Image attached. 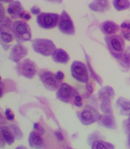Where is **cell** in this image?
<instances>
[{"label": "cell", "mask_w": 130, "mask_h": 149, "mask_svg": "<svg viewBox=\"0 0 130 149\" xmlns=\"http://www.w3.org/2000/svg\"><path fill=\"white\" fill-rule=\"evenodd\" d=\"M105 41L111 55L116 59H120L125 48V42L118 35L105 37Z\"/></svg>", "instance_id": "obj_1"}, {"label": "cell", "mask_w": 130, "mask_h": 149, "mask_svg": "<svg viewBox=\"0 0 130 149\" xmlns=\"http://www.w3.org/2000/svg\"><path fill=\"white\" fill-rule=\"evenodd\" d=\"M14 37L18 43L29 41L32 39V31L30 26L26 22L18 20L12 25Z\"/></svg>", "instance_id": "obj_2"}, {"label": "cell", "mask_w": 130, "mask_h": 149, "mask_svg": "<svg viewBox=\"0 0 130 149\" xmlns=\"http://www.w3.org/2000/svg\"><path fill=\"white\" fill-rule=\"evenodd\" d=\"M1 44L4 49L7 50L12 45L14 37L11 20L5 17L1 21Z\"/></svg>", "instance_id": "obj_3"}, {"label": "cell", "mask_w": 130, "mask_h": 149, "mask_svg": "<svg viewBox=\"0 0 130 149\" xmlns=\"http://www.w3.org/2000/svg\"><path fill=\"white\" fill-rule=\"evenodd\" d=\"M77 117L82 125L88 126L100 120L101 115L95 108L89 105H84L77 112Z\"/></svg>", "instance_id": "obj_4"}, {"label": "cell", "mask_w": 130, "mask_h": 149, "mask_svg": "<svg viewBox=\"0 0 130 149\" xmlns=\"http://www.w3.org/2000/svg\"><path fill=\"white\" fill-rule=\"evenodd\" d=\"M32 48L35 52L45 56L52 55L56 49L52 41L46 38H35L32 42Z\"/></svg>", "instance_id": "obj_5"}, {"label": "cell", "mask_w": 130, "mask_h": 149, "mask_svg": "<svg viewBox=\"0 0 130 149\" xmlns=\"http://www.w3.org/2000/svg\"><path fill=\"white\" fill-rule=\"evenodd\" d=\"M38 76L45 87L48 90H57L62 84V81L57 79L56 74L47 69H41Z\"/></svg>", "instance_id": "obj_6"}, {"label": "cell", "mask_w": 130, "mask_h": 149, "mask_svg": "<svg viewBox=\"0 0 130 149\" xmlns=\"http://www.w3.org/2000/svg\"><path fill=\"white\" fill-rule=\"evenodd\" d=\"M16 69L19 75L27 79H32L36 75L38 67L33 61L26 59L17 64Z\"/></svg>", "instance_id": "obj_7"}, {"label": "cell", "mask_w": 130, "mask_h": 149, "mask_svg": "<svg viewBox=\"0 0 130 149\" xmlns=\"http://www.w3.org/2000/svg\"><path fill=\"white\" fill-rule=\"evenodd\" d=\"M59 17V15L57 13L43 12L37 16L36 22L41 28L52 29L58 24Z\"/></svg>", "instance_id": "obj_8"}, {"label": "cell", "mask_w": 130, "mask_h": 149, "mask_svg": "<svg viewBox=\"0 0 130 149\" xmlns=\"http://www.w3.org/2000/svg\"><path fill=\"white\" fill-rule=\"evenodd\" d=\"M71 73L74 79L82 83H87L89 76L87 66L84 63L79 61L72 62L71 67Z\"/></svg>", "instance_id": "obj_9"}, {"label": "cell", "mask_w": 130, "mask_h": 149, "mask_svg": "<svg viewBox=\"0 0 130 149\" xmlns=\"http://www.w3.org/2000/svg\"><path fill=\"white\" fill-rule=\"evenodd\" d=\"M58 29L62 33L67 35H74L75 29L72 18L65 10L62 11L58 23Z\"/></svg>", "instance_id": "obj_10"}, {"label": "cell", "mask_w": 130, "mask_h": 149, "mask_svg": "<svg viewBox=\"0 0 130 149\" xmlns=\"http://www.w3.org/2000/svg\"><path fill=\"white\" fill-rule=\"evenodd\" d=\"M78 93L74 88L68 84L63 83L61 85L57 93V99L62 102L69 103L72 99L77 95Z\"/></svg>", "instance_id": "obj_11"}, {"label": "cell", "mask_w": 130, "mask_h": 149, "mask_svg": "<svg viewBox=\"0 0 130 149\" xmlns=\"http://www.w3.org/2000/svg\"><path fill=\"white\" fill-rule=\"evenodd\" d=\"M28 49L21 43L15 45L12 47L10 53L9 58L14 63H20L28 54Z\"/></svg>", "instance_id": "obj_12"}, {"label": "cell", "mask_w": 130, "mask_h": 149, "mask_svg": "<svg viewBox=\"0 0 130 149\" xmlns=\"http://www.w3.org/2000/svg\"><path fill=\"white\" fill-rule=\"evenodd\" d=\"M25 11L22 3L18 1H12L8 5L7 12L12 19L20 18L21 13Z\"/></svg>", "instance_id": "obj_13"}, {"label": "cell", "mask_w": 130, "mask_h": 149, "mask_svg": "<svg viewBox=\"0 0 130 149\" xmlns=\"http://www.w3.org/2000/svg\"><path fill=\"white\" fill-rule=\"evenodd\" d=\"M28 143L30 147L33 149H42L44 146L40 135L35 131H32L30 133Z\"/></svg>", "instance_id": "obj_14"}, {"label": "cell", "mask_w": 130, "mask_h": 149, "mask_svg": "<svg viewBox=\"0 0 130 149\" xmlns=\"http://www.w3.org/2000/svg\"><path fill=\"white\" fill-rule=\"evenodd\" d=\"M52 58L56 63L63 64H67L70 59L69 54L62 48L56 49L52 54Z\"/></svg>", "instance_id": "obj_15"}, {"label": "cell", "mask_w": 130, "mask_h": 149, "mask_svg": "<svg viewBox=\"0 0 130 149\" xmlns=\"http://www.w3.org/2000/svg\"><path fill=\"white\" fill-rule=\"evenodd\" d=\"M119 26L117 23L113 21H105L101 26V30L102 33L107 35H112L118 31Z\"/></svg>", "instance_id": "obj_16"}, {"label": "cell", "mask_w": 130, "mask_h": 149, "mask_svg": "<svg viewBox=\"0 0 130 149\" xmlns=\"http://www.w3.org/2000/svg\"><path fill=\"white\" fill-rule=\"evenodd\" d=\"M117 105L121 115L129 116L130 115V99L121 97L117 100Z\"/></svg>", "instance_id": "obj_17"}, {"label": "cell", "mask_w": 130, "mask_h": 149, "mask_svg": "<svg viewBox=\"0 0 130 149\" xmlns=\"http://www.w3.org/2000/svg\"><path fill=\"white\" fill-rule=\"evenodd\" d=\"M90 9L97 12H104L110 8V3L108 1H94L89 5Z\"/></svg>", "instance_id": "obj_18"}, {"label": "cell", "mask_w": 130, "mask_h": 149, "mask_svg": "<svg viewBox=\"0 0 130 149\" xmlns=\"http://www.w3.org/2000/svg\"><path fill=\"white\" fill-rule=\"evenodd\" d=\"M1 136L7 145H11L14 142L15 137L11 129L7 126L1 127Z\"/></svg>", "instance_id": "obj_19"}, {"label": "cell", "mask_w": 130, "mask_h": 149, "mask_svg": "<svg viewBox=\"0 0 130 149\" xmlns=\"http://www.w3.org/2000/svg\"><path fill=\"white\" fill-rule=\"evenodd\" d=\"M91 149H115V147L110 143L96 140L92 143Z\"/></svg>", "instance_id": "obj_20"}, {"label": "cell", "mask_w": 130, "mask_h": 149, "mask_svg": "<svg viewBox=\"0 0 130 149\" xmlns=\"http://www.w3.org/2000/svg\"><path fill=\"white\" fill-rule=\"evenodd\" d=\"M100 121L102 125L105 127L109 129H113L115 126V120L114 118L112 115H103L102 117L101 116L100 118Z\"/></svg>", "instance_id": "obj_21"}, {"label": "cell", "mask_w": 130, "mask_h": 149, "mask_svg": "<svg viewBox=\"0 0 130 149\" xmlns=\"http://www.w3.org/2000/svg\"><path fill=\"white\" fill-rule=\"evenodd\" d=\"M112 4L116 10L117 11H122L129 8L130 2L129 1L127 0H117L113 1L112 2Z\"/></svg>", "instance_id": "obj_22"}, {"label": "cell", "mask_w": 130, "mask_h": 149, "mask_svg": "<svg viewBox=\"0 0 130 149\" xmlns=\"http://www.w3.org/2000/svg\"><path fill=\"white\" fill-rule=\"evenodd\" d=\"M121 64L123 68L126 69L130 68V47L128 48L122 54L121 58Z\"/></svg>", "instance_id": "obj_23"}, {"label": "cell", "mask_w": 130, "mask_h": 149, "mask_svg": "<svg viewBox=\"0 0 130 149\" xmlns=\"http://www.w3.org/2000/svg\"><path fill=\"white\" fill-rule=\"evenodd\" d=\"M11 129L16 139L19 140L22 138L23 134L20 129L16 125H12L10 126Z\"/></svg>", "instance_id": "obj_24"}, {"label": "cell", "mask_w": 130, "mask_h": 149, "mask_svg": "<svg viewBox=\"0 0 130 149\" xmlns=\"http://www.w3.org/2000/svg\"><path fill=\"white\" fill-rule=\"evenodd\" d=\"M20 18L22 19L28 21L32 18V16L29 12L27 11H24L21 13Z\"/></svg>", "instance_id": "obj_25"}, {"label": "cell", "mask_w": 130, "mask_h": 149, "mask_svg": "<svg viewBox=\"0 0 130 149\" xmlns=\"http://www.w3.org/2000/svg\"><path fill=\"white\" fill-rule=\"evenodd\" d=\"M30 11L32 14L34 15H39L41 13V10L37 6H33L31 8Z\"/></svg>", "instance_id": "obj_26"}, {"label": "cell", "mask_w": 130, "mask_h": 149, "mask_svg": "<svg viewBox=\"0 0 130 149\" xmlns=\"http://www.w3.org/2000/svg\"><path fill=\"white\" fill-rule=\"evenodd\" d=\"M56 75L57 79L61 81H62L64 78V74L62 72L58 71L57 72Z\"/></svg>", "instance_id": "obj_27"}, {"label": "cell", "mask_w": 130, "mask_h": 149, "mask_svg": "<svg viewBox=\"0 0 130 149\" xmlns=\"http://www.w3.org/2000/svg\"><path fill=\"white\" fill-rule=\"evenodd\" d=\"M0 9H1V21L5 18V9L4 7L2 6V3L0 4Z\"/></svg>", "instance_id": "obj_28"}, {"label": "cell", "mask_w": 130, "mask_h": 149, "mask_svg": "<svg viewBox=\"0 0 130 149\" xmlns=\"http://www.w3.org/2000/svg\"><path fill=\"white\" fill-rule=\"evenodd\" d=\"M121 28L130 30V24L126 22H123L121 25Z\"/></svg>", "instance_id": "obj_29"}, {"label": "cell", "mask_w": 130, "mask_h": 149, "mask_svg": "<svg viewBox=\"0 0 130 149\" xmlns=\"http://www.w3.org/2000/svg\"><path fill=\"white\" fill-rule=\"evenodd\" d=\"M55 135H56V137L58 140L62 141L63 140V135H62V133L59 131H56L55 132Z\"/></svg>", "instance_id": "obj_30"}, {"label": "cell", "mask_w": 130, "mask_h": 149, "mask_svg": "<svg viewBox=\"0 0 130 149\" xmlns=\"http://www.w3.org/2000/svg\"><path fill=\"white\" fill-rule=\"evenodd\" d=\"M124 38L130 42V32H124L122 33Z\"/></svg>", "instance_id": "obj_31"}, {"label": "cell", "mask_w": 130, "mask_h": 149, "mask_svg": "<svg viewBox=\"0 0 130 149\" xmlns=\"http://www.w3.org/2000/svg\"><path fill=\"white\" fill-rule=\"evenodd\" d=\"M82 99L81 96L79 95H76L75 97L74 100V104L76 103H81L82 102Z\"/></svg>", "instance_id": "obj_32"}, {"label": "cell", "mask_w": 130, "mask_h": 149, "mask_svg": "<svg viewBox=\"0 0 130 149\" xmlns=\"http://www.w3.org/2000/svg\"><path fill=\"white\" fill-rule=\"evenodd\" d=\"M6 118L8 121H12L14 119L15 115L13 113H11L8 116H6Z\"/></svg>", "instance_id": "obj_33"}, {"label": "cell", "mask_w": 130, "mask_h": 149, "mask_svg": "<svg viewBox=\"0 0 130 149\" xmlns=\"http://www.w3.org/2000/svg\"><path fill=\"white\" fill-rule=\"evenodd\" d=\"M86 87H87V89L88 91H89L90 93H92V91H93V89H92V87L91 86V85H90V84H87Z\"/></svg>", "instance_id": "obj_34"}, {"label": "cell", "mask_w": 130, "mask_h": 149, "mask_svg": "<svg viewBox=\"0 0 130 149\" xmlns=\"http://www.w3.org/2000/svg\"><path fill=\"white\" fill-rule=\"evenodd\" d=\"M39 124L37 123H35L34 124L33 127L36 130H38L39 129Z\"/></svg>", "instance_id": "obj_35"}, {"label": "cell", "mask_w": 130, "mask_h": 149, "mask_svg": "<svg viewBox=\"0 0 130 149\" xmlns=\"http://www.w3.org/2000/svg\"><path fill=\"white\" fill-rule=\"evenodd\" d=\"M127 146L128 149H130V133L127 137Z\"/></svg>", "instance_id": "obj_36"}, {"label": "cell", "mask_w": 130, "mask_h": 149, "mask_svg": "<svg viewBox=\"0 0 130 149\" xmlns=\"http://www.w3.org/2000/svg\"><path fill=\"white\" fill-rule=\"evenodd\" d=\"M11 109H7L5 111V115L6 116H8L11 114Z\"/></svg>", "instance_id": "obj_37"}, {"label": "cell", "mask_w": 130, "mask_h": 149, "mask_svg": "<svg viewBox=\"0 0 130 149\" xmlns=\"http://www.w3.org/2000/svg\"><path fill=\"white\" fill-rule=\"evenodd\" d=\"M15 149H28L25 146H19Z\"/></svg>", "instance_id": "obj_38"}, {"label": "cell", "mask_w": 130, "mask_h": 149, "mask_svg": "<svg viewBox=\"0 0 130 149\" xmlns=\"http://www.w3.org/2000/svg\"><path fill=\"white\" fill-rule=\"evenodd\" d=\"M128 122H129V123L130 124V114L129 115Z\"/></svg>", "instance_id": "obj_39"}, {"label": "cell", "mask_w": 130, "mask_h": 149, "mask_svg": "<svg viewBox=\"0 0 130 149\" xmlns=\"http://www.w3.org/2000/svg\"><path fill=\"white\" fill-rule=\"evenodd\" d=\"M65 149H72V148H71L69 147H67L65 148Z\"/></svg>", "instance_id": "obj_40"}]
</instances>
